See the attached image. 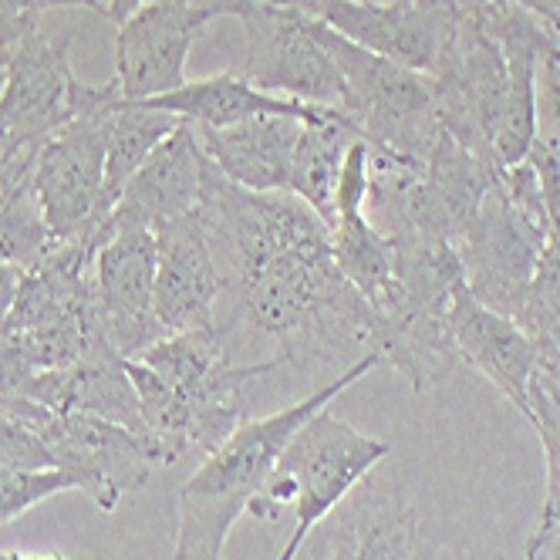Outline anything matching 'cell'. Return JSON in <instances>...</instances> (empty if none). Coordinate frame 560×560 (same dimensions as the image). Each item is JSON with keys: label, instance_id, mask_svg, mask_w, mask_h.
Here are the masks:
<instances>
[{"label": "cell", "instance_id": "obj_1", "mask_svg": "<svg viewBox=\"0 0 560 560\" xmlns=\"http://www.w3.org/2000/svg\"><path fill=\"white\" fill-rule=\"evenodd\" d=\"M236 317L273 341L284 365L372 351V311L341 273L331 226L294 192H250L217 166L196 207Z\"/></svg>", "mask_w": 560, "mask_h": 560}, {"label": "cell", "instance_id": "obj_2", "mask_svg": "<svg viewBox=\"0 0 560 560\" xmlns=\"http://www.w3.org/2000/svg\"><path fill=\"white\" fill-rule=\"evenodd\" d=\"M126 365L155 466H173L189 450L217 453L247 419V385L284 369L280 358L233 365L223 328L166 335Z\"/></svg>", "mask_w": 560, "mask_h": 560}, {"label": "cell", "instance_id": "obj_3", "mask_svg": "<svg viewBox=\"0 0 560 560\" xmlns=\"http://www.w3.org/2000/svg\"><path fill=\"white\" fill-rule=\"evenodd\" d=\"M378 365L382 354L365 351L335 382L311 392L298 406L280 409L267 419L247 416L240 422V429L226 443L217 453H210L203 466L179 487V527L173 560H223V547L233 524L247 513L277 456L291 443V435L311 416L328 409L331 398H338L345 388H351L358 378H365Z\"/></svg>", "mask_w": 560, "mask_h": 560}, {"label": "cell", "instance_id": "obj_4", "mask_svg": "<svg viewBox=\"0 0 560 560\" xmlns=\"http://www.w3.org/2000/svg\"><path fill=\"white\" fill-rule=\"evenodd\" d=\"M392 453L385 439L358 432L345 419L322 409L311 416L277 456L264 487L250 500L247 513L260 524H273L280 513H294V530L280 547L277 560H298L314 527Z\"/></svg>", "mask_w": 560, "mask_h": 560}, {"label": "cell", "instance_id": "obj_5", "mask_svg": "<svg viewBox=\"0 0 560 560\" xmlns=\"http://www.w3.org/2000/svg\"><path fill=\"white\" fill-rule=\"evenodd\" d=\"M311 27L338 65L345 85L341 112L354 122L358 136L369 142L372 155L422 166L435 139L443 136L432 74L412 71L375 51L358 48L314 18Z\"/></svg>", "mask_w": 560, "mask_h": 560}, {"label": "cell", "instance_id": "obj_6", "mask_svg": "<svg viewBox=\"0 0 560 560\" xmlns=\"http://www.w3.org/2000/svg\"><path fill=\"white\" fill-rule=\"evenodd\" d=\"M122 102L115 78L85 85L71 71V34H45L42 27L8 51V82L0 92V126L11 142L42 149L74 115Z\"/></svg>", "mask_w": 560, "mask_h": 560}, {"label": "cell", "instance_id": "obj_7", "mask_svg": "<svg viewBox=\"0 0 560 560\" xmlns=\"http://www.w3.org/2000/svg\"><path fill=\"white\" fill-rule=\"evenodd\" d=\"M115 105L74 115L37 149L31 186L58 240H105V149Z\"/></svg>", "mask_w": 560, "mask_h": 560}, {"label": "cell", "instance_id": "obj_8", "mask_svg": "<svg viewBox=\"0 0 560 560\" xmlns=\"http://www.w3.org/2000/svg\"><path fill=\"white\" fill-rule=\"evenodd\" d=\"M490 11L493 4L459 21L432 71V82L439 126L472 155L497 163L493 139L506 102V58L490 27Z\"/></svg>", "mask_w": 560, "mask_h": 560}, {"label": "cell", "instance_id": "obj_9", "mask_svg": "<svg viewBox=\"0 0 560 560\" xmlns=\"http://www.w3.org/2000/svg\"><path fill=\"white\" fill-rule=\"evenodd\" d=\"M270 4L294 8L328 24L331 31L348 37L351 45L422 74L435 71L453 31L466 14H472L459 0H388V4H365V0H270Z\"/></svg>", "mask_w": 560, "mask_h": 560}, {"label": "cell", "instance_id": "obj_10", "mask_svg": "<svg viewBox=\"0 0 560 560\" xmlns=\"http://www.w3.org/2000/svg\"><path fill=\"white\" fill-rule=\"evenodd\" d=\"M247 31L244 71L264 92L307 105L341 108V74L328 48L317 42L311 18L270 0H240L233 14Z\"/></svg>", "mask_w": 560, "mask_h": 560}, {"label": "cell", "instance_id": "obj_11", "mask_svg": "<svg viewBox=\"0 0 560 560\" xmlns=\"http://www.w3.org/2000/svg\"><path fill=\"white\" fill-rule=\"evenodd\" d=\"M547 247L550 240L530 230L513 213L503 183L497 179V186L483 196V203H479L476 217L469 220L466 233L456 244L466 291L479 304H487L516 322L527 304L534 273Z\"/></svg>", "mask_w": 560, "mask_h": 560}, {"label": "cell", "instance_id": "obj_12", "mask_svg": "<svg viewBox=\"0 0 560 560\" xmlns=\"http://www.w3.org/2000/svg\"><path fill=\"white\" fill-rule=\"evenodd\" d=\"M34 432L45 439L55 466L78 479V493L92 497L105 513L126 493L142 490L155 469L152 450L139 432L98 416L45 409Z\"/></svg>", "mask_w": 560, "mask_h": 560}, {"label": "cell", "instance_id": "obj_13", "mask_svg": "<svg viewBox=\"0 0 560 560\" xmlns=\"http://www.w3.org/2000/svg\"><path fill=\"white\" fill-rule=\"evenodd\" d=\"M210 21L217 18L192 0H155L118 24L115 85L122 102H149L183 89L192 42Z\"/></svg>", "mask_w": 560, "mask_h": 560}, {"label": "cell", "instance_id": "obj_14", "mask_svg": "<svg viewBox=\"0 0 560 560\" xmlns=\"http://www.w3.org/2000/svg\"><path fill=\"white\" fill-rule=\"evenodd\" d=\"M92 288L98 322L122 358H139L166 338L155 317V233L112 230L95 254Z\"/></svg>", "mask_w": 560, "mask_h": 560}, {"label": "cell", "instance_id": "obj_15", "mask_svg": "<svg viewBox=\"0 0 560 560\" xmlns=\"http://www.w3.org/2000/svg\"><path fill=\"white\" fill-rule=\"evenodd\" d=\"M223 294L226 280L213 240L196 210L155 230V317L166 335L220 328L217 304Z\"/></svg>", "mask_w": 560, "mask_h": 560}, {"label": "cell", "instance_id": "obj_16", "mask_svg": "<svg viewBox=\"0 0 560 560\" xmlns=\"http://www.w3.org/2000/svg\"><path fill=\"white\" fill-rule=\"evenodd\" d=\"M416 537V503L369 476L314 527L311 560H412Z\"/></svg>", "mask_w": 560, "mask_h": 560}, {"label": "cell", "instance_id": "obj_17", "mask_svg": "<svg viewBox=\"0 0 560 560\" xmlns=\"http://www.w3.org/2000/svg\"><path fill=\"white\" fill-rule=\"evenodd\" d=\"M210 155L199 142L196 126H176L155 152L142 163V170L129 179L126 192L118 196L115 210L105 220V236L112 230H163L189 217L203 199Z\"/></svg>", "mask_w": 560, "mask_h": 560}, {"label": "cell", "instance_id": "obj_18", "mask_svg": "<svg viewBox=\"0 0 560 560\" xmlns=\"http://www.w3.org/2000/svg\"><path fill=\"white\" fill-rule=\"evenodd\" d=\"M450 331L459 362L476 369L527 419V388L537 369V351L524 328L513 317L479 304L463 284L450 307Z\"/></svg>", "mask_w": 560, "mask_h": 560}, {"label": "cell", "instance_id": "obj_19", "mask_svg": "<svg viewBox=\"0 0 560 560\" xmlns=\"http://www.w3.org/2000/svg\"><path fill=\"white\" fill-rule=\"evenodd\" d=\"M307 122L288 115H260L230 129H196L210 163L240 189L288 192L301 129Z\"/></svg>", "mask_w": 560, "mask_h": 560}, {"label": "cell", "instance_id": "obj_20", "mask_svg": "<svg viewBox=\"0 0 560 560\" xmlns=\"http://www.w3.org/2000/svg\"><path fill=\"white\" fill-rule=\"evenodd\" d=\"M142 105L170 112L196 129H230V126H240V122H247V118H260V115H288V118H301V122H322V118L338 112V108L307 105V102H298L288 95L264 92L244 71L199 78V82H186L183 89L149 98Z\"/></svg>", "mask_w": 560, "mask_h": 560}, {"label": "cell", "instance_id": "obj_21", "mask_svg": "<svg viewBox=\"0 0 560 560\" xmlns=\"http://www.w3.org/2000/svg\"><path fill=\"white\" fill-rule=\"evenodd\" d=\"M354 139H358L354 122L338 108L335 115L322 118V122H307L294 149L288 192L304 199L328 226H335V186H338L345 152Z\"/></svg>", "mask_w": 560, "mask_h": 560}, {"label": "cell", "instance_id": "obj_22", "mask_svg": "<svg viewBox=\"0 0 560 560\" xmlns=\"http://www.w3.org/2000/svg\"><path fill=\"white\" fill-rule=\"evenodd\" d=\"M331 247L348 284L365 298L369 311L378 314L392 307L402 294L395 277V250L392 240L365 217H341L331 226Z\"/></svg>", "mask_w": 560, "mask_h": 560}, {"label": "cell", "instance_id": "obj_23", "mask_svg": "<svg viewBox=\"0 0 560 560\" xmlns=\"http://www.w3.org/2000/svg\"><path fill=\"white\" fill-rule=\"evenodd\" d=\"M176 126H183V118L149 108L142 102H118L112 112L108 126V149H105V210L112 213L118 196L126 192L129 179L142 170L145 159L155 152V145L163 142Z\"/></svg>", "mask_w": 560, "mask_h": 560}, {"label": "cell", "instance_id": "obj_24", "mask_svg": "<svg viewBox=\"0 0 560 560\" xmlns=\"http://www.w3.org/2000/svg\"><path fill=\"white\" fill-rule=\"evenodd\" d=\"M55 244L58 236L45 220L31 179L0 196V264H14L27 273L48 257Z\"/></svg>", "mask_w": 560, "mask_h": 560}, {"label": "cell", "instance_id": "obj_25", "mask_svg": "<svg viewBox=\"0 0 560 560\" xmlns=\"http://www.w3.org/2000/svg\"><path fill=\"white\" fill-rule=\"evenodd\" d=\"M527 422L540 435L547 466V493L537 524H553L560 520V369L540 358L527 388Z\"/></svg>", "mask_w": 560, "mask_h": 560}, {"label": "cell", "instance_id": "obj_26", "mask_svg": "<svg viewBox=\"0 0 560 560\" xmlns=\"http://www.w3.org/2000/svg\"><path fill=\"white\" fill-rule=\"evenodd\" d=\"M516 325L530 338L540 362L560 369V254L553 247H547V254L540 257L527 304L520 311Z\"/></svg>", "mask_w": 560, "mask_h": 560}, {"label": "cell", "instance_id": "obj_27", "mask_svg": "<svg viewBox=\"0 0 560 560\" xmlns=\"http://www.w3.org/2000/svg\"><path fill=\"white\" fill-rule=\"evenodd\" d=\"M65 490H78V479L61 466L0 472V527Z\"/></svg>", "mask_w": 560, "mask_h": 560}, {"label": "cell", "instance_id": "obj_28", "mask_svg": "<svg viewBox=\"0 0 560 560\" xmlns=\"http://www.w3.org/2000/svg\"><path fill=\"white\" fill-rule=\"evenodd\" d=\"M369 186H372V149L369 142L358 136L348 152L338 173V186H335V223L341 217H358L369 207Z\"/></svg>", "mask_w": 560, "mask_h": 560}, {"label": "cell", "instance_id": "obj_29", "mask_svg": "<svg viewBox=\"0 0 560 560\" xmlns=\"http://www.w3.org/2000/svg\"><path fill=\"white\" fill-rule=\"evenodd\" d=\"M55 466L45 439L37 435L27 422L14 419L0 406V472L8 469H45Z\"/></svg>", "mask_w": 560, "mask_h": 560}, {"label": "cell", "instance_id": "obj_30", "mask_svg": "<svg viewBox=\"0 0 560 560\" xmlns=\"http://www.w3.org/2000/svg\"><path fill=\"white\" fill-rule=\"evenodd\" d=\"M527 163L537 173L540 192H544V210H547V226H550V247L560 254V149L547 142H534L527 152Z\"/></svg>", "mask_w": 560, "mask_h": 560}, {"label": "cell", "instance_id": "obj_31", "mask_svg": "<svg viewBox=\"0 0 560 560\" xmlns=\"http://www.w3.org/2000/svg\"><path fill=\"white\" fill-rule=\"evenodd\" d=\"M537 139L560 149V48L537 71Z\"/></svg>", "mask_w": 560, "mask_h": 560}, {"label": "cell", "instance_id": "obj_32", "mask_svg": "<svg viewBox=\"0 0 560 560\" xmlns=\"http://www.w3.org/2000/svg\"><path fill=\"white\" fill-rule=\"evenodd\" d=\"M524 560H560V520L537 524V530L524 547Z\"/></svg>", "mask_w": 560, "mask_h": 560}, {"label": "cell", "instance_id": "obj_33", "mask_svg": "<svg viewBox=\"0 0 560 560\" xmlns=\"http://www.w3.org/2000/svg\"><path fill=\"white\" fill-rule=\"evenodd\" d=\"M21 284H24V270L14 267V264H0V335L8 331V322L14 314Z\"/></svg>", "mask_w": 560, "mask_h": 560}, {"label": "cell", "instance_id": "obj_34", "mask_svg": "<svg viewBox=\"0 0 560 560\" xmlns=\"http://www.w3.org/2000/svg\"><path fill=\"white\" fill-rule=\"evenodd\" d=\"M510 4L530 11L534 18H540V21L550 24L553 31H557V24H560V0H510Z\"/></svg>", "mask_w": 560, "mask_h": 560}, {"label": "cell", "instance_id": "obj_35", "mask_svg": "<svg viewBox=\"0 0 560 560\" xmlns=\"http://www.w3.org/2000/svg\"><path fill=\"white\" fill-rule=\"evenodd\" d=\"M145 4H155V0H105V21L122 24V21H129Z\"/></svg>", "mask_w": 560, "mask_h": 560}, {"label": "cell", "instance_id": "obj_36", "mask_svg": "<svg viewBox=\"0 0 560 560\" xmlns=\"http://www.w3.org/2000/svg\"><path fill=\"white\" fill-rule=\"evenodd\" d=\"M0 560H71L65 553H42V557H27V553H18V550H8V553H0Z\"/></svg>", "mask_w": 560, "mask_h": 560}, {"label": "cell", "instance_id": "obj_37", "mask_svg": "<svg viewBox=\"0 0 560 560\" xmlns=\"http://www.w3.org/2000/svg\"><path fill=\"white\" fill-rule=\"evenodd\" d=\"M459 4H463V8H469V11H479V8H487L490 0H459Z\"/></svg>", "mask_w": 560, "mask_h": 560}, {"label": "cell", "instance_id": "obj_38", "mask_svg": "<svg viewBox=\"0 0 560 560\" xmlns=\"http://www.w3.org/2000/svg\"><path fill=\"white\" fill-rule=\"evenodd\" d=\"M490 4H493V8H506V4H510V0H490Z\"/></svg>", "mask_w": 560, "mask_h": 560}, {"label": "cell", "instance_id": "obj_39", "mask_svg": "<svg viewBox=\"0 0 560 560\" xmlns=\"http://www.w3.org/2000/svg\"><path fill=\"white\" fill-rule=\"evenodd\" d=\"M365 4H388V0H365Z\"/></svg>", "mask_w": 560, "mask_h": 560}, {"label": "cell", "instance_id": "obj_40", "mask_svg": "<svg viewBox=\"0 0 560 560\" xmlns=\"http://www.w3.org/2000/svg\"><path fill=\"white\" fill-rule=\"evenodd\" d=\"M4 192H8V189H4V186H0V196H4Z\"/></svg>", "mask_w": 560, "mask_h": 560}]
</instances>
